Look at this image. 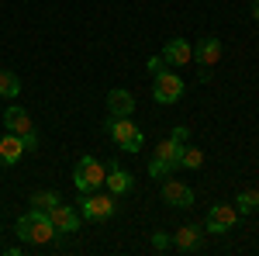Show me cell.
<instances>
[{
  "mask_svg": "<svg viewBox=\"0 0 259 256\" xmlns=\"http://www.w3.org/2000/svg\"><path fill=\"white\" fill-rule=\"evenodd\" d=\"M14 232H18V239H21V242H28V246H45V242H52V239H56V225H52L49 211L31 208L28 215L18 218Z\"/></svg>",
  "mask_w": 259,
  "mask_h": 256,
  "instance_id": "6da1fadb",
  "label": "cell"
},
{
  "mask_svg": "<svg viewBox=\"0 0 259 256\" xmlns=\"http://www.w3.org/2000/svg\"><path fill=\"white\" fill-rule=\"evenodd\" d=\"M187 142H177V138H162L156 145V153L149 159V177H169L180 170V153H183Z\"/></svg>",
  "mask_w": 259,
  "mask_h": 256,
  "instance_id": "7a4b0ae2",
  "label": "cell"
},
{
  "mask_svg": "<svg viewBox=\"0 0 259 256\" xmlns=\"http://www.w3.org/2000/svg\"><path fill=\"white\" fill-rule=\"evenodd\" d=\"M104 132L114 138L124 153H139L142 145H145V135L139 132V125H135L132 118H111L107 125H104Z\"/></svg>",
  "mask_w": 259,
  "mask_h": 256,
  "instance_id": "3957f363",
  "label": "cell"
},
{
  "mask_svg": "<svg viewBox=\"0 0 259 256\" xmlns=\"http://www.w3.org/2000/svg\"><path fill=\"white\" fill-rule=\"evenodd\" d=\"M104 177H107V170H104L94 156H83L80 163L73 166V184H76L80 194H90V191L104 187Z\"/></svg>",
  "mask_w": 259,
  "mask_h": 256,
  "instance_id": "277c9868",
  "label": "cell"
},
{
  "mask_svg": "<svg viewBox=\"0 0 259 256\" xmlns=\"http://www.w3.org/2000/svg\"><path fill=\"white\" fill-rule=\"evenodd\" d=\"M114 194H80L76 197V211H80L87 222H100V218H111L114 215Z\"/></svg>",
  "mask_w": 259,
  "mask_h": 256,
  "instance_id": "5b68a950",
  "label": "cell"
},
{
  "mask_svg": "<svg viewBox=\"0 0 259 256\" xmlns=\"http://www.w3.org/2000/svg\"><path fill=\"white\" fill-rule=\"evenodd\" d=\"M183 97V80L177 73H156V87H152V100L156 104H177Z\"/></svg>",
  "mask_w": 259,
  "mask_h": 256,
  "instance_id": "8992f818",
  "label": "cell"
},
{
  "mask_svg": "<svg viewBox=\"0 0 259 256\" xmlns=\"http://www.w3.org/2000/svg\"><path fill=\"white\" fill-rule=\"evenodd\" d=\"M235 222H239V208H235V204H214V208L207 211L204 229H207V232H214V236H221V232H228Z\"/></svg>",
  "mask_w": 259,
  "mask_h": 256,
  "instance_id": "52a82bcc",
  "label": "cell"
},
{
  "mask_svg": "<svg viewBox=\"0 0 259 256\" xmlns=\"http://www.w3.org/2000/svg\"><path fill=\"white\" fill-rule=\"evenodd\" d=\"M49 218H52L56 232H80V225H83V215L73 208V204H62V201L49 211Z\"/></svg>",
  "mask_w": 259,
  "mask_h": 256,
  "instance_id": "ba28073f",
  "label": "cell"
},
{
  "mask_svg": "<svg viewBox=\"0 0 259 256\" xmlns=\"http://www.w3.org/2000/svg\"><path fill=\"white\" fill-rule=\"evenodd\" d=\"M162 201L173 208H194V187H187L183 180H166L162 184Z\"/></svg>",
  "mask_w": 259,
  "mask_h": 256,
  "instance_id": "9c48e42d",
  "label": "cell"
},
{
  "mask_svg": "<svg viewBox=\"0 0 259 256\" xmlns=\"http://www.w3.org/2000/svg\"><path fill=\"white\" fill-rule=\"evenodd\" d=\"M162 59L169 62V66H190L194 62V45L187 39H169L166 49H162Z\"/></svg>",
  "mask_w": 259,
  "mask_h": 256,
  "instance_id": "30bf717a",
  "label": "cell"
},
{
  "mask_svg": "<svg viewBox=\"0 0 259 256\" xmlns=\"http://www.w3.org/2000/svg\"><path fill=\"white\" fill-rule=\"evenodd\" d=\"M107 111H111V118H132V111H135V97L128 94V90H111L107 94Z\"/></svg>",
  "mask_w": 259,
  "mask_h": 256,
  "instance_id": "8fae6325",
  "label": "cell"
},
{
  "mask_svg": "<svg viewBox=\"0 0 259 256\" xmlns=\"http://www.w3.org/2000/svg\"><path fill=\"white\" fill-rule=\"evenodd\" d=\"M104 184L111 187V194H128L132 187H135V177L124 170V166H118V163H111V170H107V177H104Z\"/></svg>",
  "mask_w": 259,
  "mask_h": 256,
  "instance_id": "7c38bea8",
  "label": "cell"
},
{
  "mask_svg": "<svg viewBox=\"0 0 259 256\" xmlns=\"http://www.w3.org/2000/svg\"><path fill=\"white\" fill-rule=\"evenodd\" d=\"M194 59L200 66H218L221 62V39H200L194 45Z\"/></svg>",
  "mask_w": 259,
  "mask_h": 256,
  "instance_id": "4fadbf2b",
  "label": "cell"
},
{
  "mask_svg": "<svg viewBox=\"0 0 259 256\" xmlns=\"http://www.w3.org/2000/svg\"><path fill=\"white\" fill-rule=\"evenodd\" d=\"M4 125H7V132H14V135H28V132L35 128V125H31V118H28V111H24V107H18V104L4 111Z\"/></svg>",
  "mask_w": 259,
  "mask_h": 256,
  "instance_id": "5bb4252c",
  "label": "cell"
},
{
  "mask_svg": "<svg viewBox=\"0 0 259 256\" xmlns=\"http://www.w3.org/2000/svg\"><path fill=\"white\" fill-rule=\"evenodd\" d=\"M21 156H24V145H21V135H14V132L0 135V163H4V166H14V163H18Z\"/></svg>",
  "mask_w": 259,
  "mask_h": 256,
  "instance_id": "9a60e30c",
  "label": "cell"
},
{
  "mask_svg": "<svg viewBox=\"0 0 259 256\" xmlns=\"http://www.w3.org/2000/svg\"><path fill=\"white\" fill-rule=\"evenodd\" d=\"M197 242H200V229H197V225H183L177 236H173V246H177V249H183V253L197 249Z\"/></svg>",
  "mask_w": 259,
  "mask_h": 256,
  "instance_id": "2e32d148",
  "label": "cell"
},
{
  "mask_svg": "<svg viewBox=\"0 0 259 256\" xmlns=\"http://www.w3.org/2000/svg\"><path fill=\"white\" fill-rule=\"evenodd\" d=\"M204 166V149H197V145H183V153H180V170H200Z\"/></svg>",
  "mask_w": 259,
  "mask_h": 256,
  "instance_id": "e0dca14e",
  "label": "cell"
},
{
  "mask_svg": "<svg viewBox=\"0 0 259 256\" xmlns=\"http://www.w3.org/2000/svg\"><path fill=\"white\" fill-rule=\"evenodd\" d=\"M235 208H239V211H245V215H252V211H259V191H256V187L242 191V194L235 197Z\"/></svg>",
  "mask_w": 259,
  "mask_h": 256,
  "instance_id": "ac0fdd59",
  "label": "cell"
},
{
  "mask_svg": "<svg viewBox=\"0 0 259 256\" xmlns=\"http://www.w3.org/2000/svg\"><path fill=\"white\" fill-rule=\"evenodd\" d=\"M21 94V80L7 69H0V97H18Z\"/></svg>",
  "mask_w": 259,
  "mask_h": 256,
  "instance_id": "d6986e66",
  "label": "cell"
},
{
  "mask_svg": "<svg viewBox=\"0 0 259 256\" xmlns=\"http://www.w3.org/2000/svg\"><path fill=\"white\" fill-rule=\"evenodd\" d=\"M56 204H59V191H38L31 197V208H38V211H52Z\"/></svg>",
  "mask_w": 259,
  "mask_h": 256,
  "instance_id": "ffe728a7",
  "label": "cell"
},
{
  "mask_svg": "<svg viewBox=\"0 0 259 256\" xmlns=\"http://www.w3.org/2000/svg\"><path fill=\"white\" fill-rule=\"evenodd\" d=\"M149 242H152V249L166 253V249L173 246V236H166V232H152V236H149Z\"/></svg>",
  "mask_w": 259,
  "mask_h": 256,
  "instance_id": "44dd1931",
  "label": "cell"
},
{
  "mask_svg": "<svg viewBox=\"0 0 259 256\" xmlns=\"http://www.w3.org/2000/svg\"><path fill=\"white\" fill-rule=\"evenodd\" d=\"M145 69H149V73L156 77V73H162V69H166V59H162V56H152V59L145 62Z\"/></svg>",
  "mask_w": 259,
  "mask_h": 256,
  "instance_id": "7402d4cb",
  "label": "cell"
},
{
  "mask_svg": "<svg viewBox=\"0 0 259 256\" xmlns=\"http://www.w3.org/2000/svg\"><path fill=\"white\" fill-rule=\"evenodd\" d=\"M21 145H24L28 153H35V149H38V135H35V128H31L28 135H21Z\"/></svg>",
  "mask_w": 259,
  "mask_h": 256,
  "instance_id": "603a6c76",
  "label": "cell"
},
{
  "mask_svg": "<svg viewBox=\"0 0 259 256\" xmlns=\"http://www.w3.org/2000/svg\"><path fill=\"white\" fill-rule=\"evenodd\" d=\"M169 138H177V142H190V132H187L183 125H177V128H173V135H169Z\"/></svg>",
  "mask_w": 259,
  "mask_h": 256,
  "instance_id": "cb8c5ba5",
  "label": "cell"
},
{
  "mask_svg": "<svg viewBox=\"0 0 259 256\" xmlns=\"http://www.w3.org/2000/svg\"><path fill=\"white\" fill-rule=\"evenodd\" d=\"M249 11H252V18L259 21V0H256V4H252V7H249Z\"/></svg>",
  "mask_w": 259,
  "mask_h": 256,
  "instance_id": "d4e9b609",
  "label": "cell"
}]
</instances>
